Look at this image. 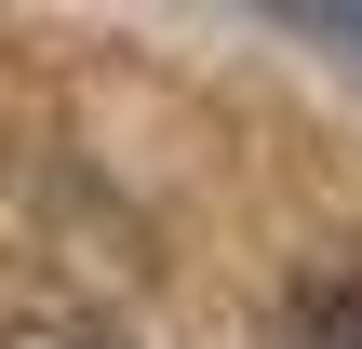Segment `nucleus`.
Returning a JSON list of instances; mask_svg holds the SVG:
<instances>
[{
  "instance_id": "1",
  "label": "nucleus",
  "mask_w": 362,
  "mask_h": 349,
  "mask_svg": "<svg viewBox=\"0 0 362 349\" xmlns=\"http://www.w3.org/2000/svg\"><path fill=\"white\" fill-rule=\"evenodd\" d=\"M0 349H121L94 309H67V296H40V282H0Z\"/></svg>"
},
{
  "instance_id": "2",
  "label": "nucleus",
  "mask_w": 362,
  "mask_h": 349,
  "mask_svg": "<svg viewBox=\"0 0 362 349\" xmlns=\"http://www.w3.org/2000/svg\"><path fill=\"white\" fill-rule=\"evenodd\" d=\"M282 349H362V269H309L282 309Z\"/></svg>"
},
{
  "instance_id": "3",
  "label": "nucleus",
  "mask_w": 362,
  "mask_h": 349,
  "mask_svg": "<svg viewBox=\"0 0 362 349\" xmlns=\"http://www.w3.org/2000/svg\"><path fill=\"white\" fill-rule=\"evenodd\" d=\"M296 27H322V40H362V0H282Z\"/></svg>"
}]
</instances>
